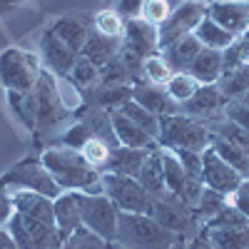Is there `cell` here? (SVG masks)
<instances>
[{
	"label": "cell",
	"instance_id": "816d5d0a",
	"mask_svg": "<svg viewBox=\"0 0 249 249\" xmlns=\"http://www.w3.org/2000/svg\"><path fill=\"white\" fill-rule=\"evenodd\" d=\"M182 167L187 172V177L192 179H202V152H195V150H175Z\"/></svg>",
	"mask_w": 249,
	"mask_h": 249
},
{
	"label": "cell",
	"instance_id": "60d3db41",
	"mask_svg": "<svg viewBox=\"0 0 249 249\" xmlns=\"http://www.w3.org/2000/svg\"><path fill=\"white\" fill-rule=\"evenodd\" d=\"M115 147H110V144L105 140H100V137H90L85 144L80 147V155L88 160L90 167L100 170V172H105L107 170V162H110V152Z\"/></svg>",
	"mask_w": 249,
	"mask_h": 249
},
{
	"label": "cell",
	"instance_id": "681fc988",
	"mask_svg": "<svg viewBox=\"0 0 249 249\" xmlns=\"http://www.w3.org/2000/svg\"><path fill=\"white\" fill-rule=\"evenodd\" d=\"M247 222H249V219L237 210L234 204H227L224 210H219L204 227H207V230H214V227H237V224H247Z\"/></svg>",
	"mask_w": 249,
	"mask_h": 249
},
{
	"label": "cell",
	"instance_id": "7dc6e473",
	"mask_svg": "<svg viewBox=\"0 0 249 249\" xmlns=\"http://www.w3.org/2000/svg\"><path fill=\"white\" fill-rule=\"evenodd\" d=\"M175 8L170 5V0H144L142 3V20L144 23H150V25H155V28H160L164 20L170 18V13H172Z\"/></svg>",
	"mask_w": 249,
	"mask_h": 249
},
{
	"label": "cell",
	"instance_id": "4fadbf2b",
	"mask_svg": "<svg viewBox=\"0 0 249 249\" xmlns=\"http://www.w3.org/2000/svg\"><path fill=\"white\" fill-rule=\"evenodd\" d=\"M207 15L234 37L249 33V3L247 0H212L207 3Z\"/></svg>",
	"mask_w": 249,
	"mask_h": 249
},
{
	"label": "cell",
	"instance_id": "03108f58",
	"mask_svg": "<svg viewBox=\"0 0 249 249\" xmlns=\"http://www.w3.org/2000/svg\"><path fill=\"white\" fill-rule=\"evenodd\" d=\"M60 249H62V247H60Z\"/></svg>",
	"mask_w": 249,
	"mask_h": 249
},
{
	"label": "cell",
	"instance_id": "5b68a950",
	"mask_svg": "<svg viewBox=\"0 0 249 249\" xmlns=\"http://www.w3.org/2000/svg\"><path fill=\"white\" fill-rule=\"evenodd\" d=\"M152 217L164 230L177 234L179 239H192L197 232H202V224H199L195 210L172 192L152 197Z\"/></svg>",
	"mask_w": 249,
	"mask_h": 249
},
{
	"label": "cell",
	"instance_id": "484cf974",
	"mask_svg": "<svg viewBox=\"0 0 249 249\" xmlns=\"http://www.w3.org/2000/svg\"><path fill=\"white\" fill-rule=\"evenodd\" d=\"M90 102L107 112L122 110V105H127L132 100V85H97L95 90L88 92Z\"/></svg>",
	"mask_w": 249,
	"mask_h": 249
},
{
	"label": "cell",
	"instance_id": "52a82bcc",
	"mask_svg": "<svg viewBox=\"0 0 249 249\" xmlns=\"http://www.w3.org/2000/svg\"><path fill=\"white\" fill-rule=\"evenodd\" d=\"M35 100H37V127H35V142L40 144L45 137L55 135V130L60 127L65 120H70V112L62 107V102L57 97L55 90V75L50 70H43L37 85H35Z\"/></svg>",
	"mask_w": 249,
	"mask_h": 249
},
{
	"label": "cell",
	"instance_id": "e7e4bbea",
	"mask_svg": "<svg viewBox=\"0 0 249 249\" xmlns=\"http://www.w3.org/2000/svg\"><path fill=\"white\" fill-rule=\"evenodd\" d=\"M115 3H117V0H115Z\"/></svg>",
	"mask_w": 249,
	"mask_h": 249
},
{
	"label": "cell",
	"instance_id": "91938a15",
	"mask_svg": "<svg viewBox=\"0 0 249 249\" xmlns=\"http://www.w3.org/2000/svg\"><path fill=\"white\" fill-rule=\"evenodd\" d=\"M172 249H187V239H177V242L172 244Z\"/></svg>",
	"mask_w": 249,
	"mask_h": 249
},
{
	"label": "cell",
	"instance_id": "ab89813d",
	"mask_svg": "<svg viewBox=\"0 0 249 249\" xmlns=\"http://www.w3.org/2000/svg\"><path fill=\"white\" fill-rule=\"evenodd\" d=\"M207 127H210L212 135H217V137H222V140L232 142V144H237V147H242V150L249 152V132L244 127H239L237 122L222 117V120H212Z\"/></svg>",
	"mask_w": 249,
	"mask_h": 249
},
{
	"label": "cell",
	"instance_id": "9a60e30c",
	"mask_svg": "<svg viewBox=\"0 0 249 249\" xmlns=\"http://www.w3.org/2000/svg\"><path fill=\"white\" fill-rule=\"evenodd\" d=\"M122 48L135 53L137 57H150L160 53V35L157 28L144 23L142 18H132L124 23V35H122Z\"/></svg>",
	"mask_w": 249,
	"mask_h": 249
},
{
	"label": "cell",
	"instance_id": "836d02e7",
	"mask_svg": "<svg viewBox=\"0 0 249 249\" xmlns=\"http://www.w3.org/2000/svg\"><path fill=\"white\" fill-rule=\"evenodd\" d=\"M55 90H57V97L62 102V107H65L70 115H77L82 107H85V90H80L75 82L65 75H55Z\"/></svg>",
	"mask_w": 249,
	"mask_h": 249
},
{
	"label": "cell",
	"instance_id": "5bb4252c",
	"mask_svg": "<svg viewBox=\"0 0 249 249\" xmlns=\"http://www.w3.org/2000/svg\"><path fill=\"white\" fill-rule=\"evenodd\" d=\"M82 202H85V192H77V190H62L53 199L55 224L65 239L77 230H82Z\"/></svg>",
	"mask_w": 249,
	"mask_h": 249
},
{
	"label": "cell",
	"instance_id": "bcb514c9",
	"mask_svg": "<svg viewBox=\"0 0 249 249\" xmlns=\"http://www.w3.org/2000/svg\"><path fill=\"white\" fill-rule=\"evenodd\" d=\"M62 249H112V244L82 227V230H77L75 234H70L62 242Z\"/></svg>",
	"mask_w": 249,
	"mask_h": 249
},
{
	"label": "cell",
	"instance_id": "8992f818",
	"mask_svg": "<svg viewBox=\"0 0 249 249\" xmlns=\"http://www.w3.org/2000/svg\"><path fill=\"white\" fill-rule=\"evenodd\" d=\"M0 187H8V190H33L40 195H48L53 199L62 192L40 157H23L20 162H15L5 175H0Z\"/></svg>",
	"mask_w": 249,
	"mask_h": 249
},
{
	"label": "cell",
	"instance_id": "ba28073f",
	"mask_svg": "<svg viewBox=\"0 0 249 249\" xmlns=\"http://www.w3.org/2000/svg\"><path fill=\"white\" fill-rule=\"evenodd\" d=\"M102 195H107L120 212L152 214V195L140 184L137 177L102 172Z\"/></svg>",
	"mask_w": 249,
	"mask_h": 249
},
{
	"label": "cell",
	"instance_id": "f35d334b",
	"mask_svg": "<svg viewBox=\"0 0 249 249\" xmlns=\"http://www.w3.org/2000/svg\"><path fill=\"white\" fill-rule=\"evenodd\" d=\"M227 204H230V197H227V195L214 192V190H210V187H204V190H202V197H199V202L195 204V214H197L199 224L204 227L207 222H210V219L219 212V210H224Z\"/></svg>",
	"mask_w": 249,
	"mask_h": 249
},
{
	"label": "cell",
	"instance_id": "f5cc1de1",
	"mask_svg": "<svg viewBox=\"0 0 249 249\" xmlns=\"http://www.w3.org/2000/svg\"><path fill=\"white\" fill-rule=\"evenodd\" d=\"M230 204H234L237 210L249 219V179H244L239 190H237L234 195H230Z\"/></svg>",
	"mask_w": 249,
	"mask_h": 249
},
{
	"label": "cell",
	"instance_id": "74e56055",
	"mask_svg": "<svg viewBox=\"0 0 249 249\" xmlns=\"http://www.w3.org/2000/svg\"><path fill=\"white\" fill-rule=\"evenodd\" d=\"M120 112L127 117L130 122H135L137 127H142L150 137H155V140L160 137V117H157L155 112H150V110H144L142 105H137L135 100H130L127 105H122Z\"/></svg>",
	"mask_w": 249,
	"mask_h": 249
},
{
	"label": "cell",
	"instance_id": "680465c9",
	"mask_svg": "<svg viewBox=\"0 0 249 249\" xmlns=\"http://www.w3.org/2000/svg\"><path fill=\"white\" fill-rule=\"evenodd\" d=\"M0 249H18L13 234L8 232V227H3V224H0Z\"/></svg>",
	"mask_w": 249,
	"mask_h": 249
},
{
	"label": "cell",
	"instance_id": "ffe728a7",
	"mask_svg": "<svg viewBox=\"0 0 249 249\" xmlns=\"http://www.w3.org/2000/svg\"><path fill=\"white\" fill-rule=\"evenodd\" d=\"M110 117H112L115 137H117L120 144H124V147H137V150H157L160 147L155 137H150L142 127H137L135 122H130L120 110L117 112H110Z\"/></svg>",
	"mask_w": 249,
	"mask_h": 249
},
{
	"label": "cell",
	"instance_id": "d6986e66",
	"mask_svg": "<svg viewBox=\"0 0 249 249\" xmlns=\"http://www.w3.org/2000/svg\"><path fill=\"white\" fill-rule=\"evenodd\" d=\"M224 102L227 97L222 95V90L217 85H199V90L190 97L182 105L184 115H190V117H210L214 120L222 110H224Z\"/></svg>",
	"mask_w": 249,
	"mask_h": 249
},
{
	"label": "cell",
	"instance_id": "db71d44e",
	"mask_svg": "<svg viewBox=\"0 0 249 249\" xmlns=\"http://www.w3.org/2000/svg\"><path fill=\"white\" fill-rule=\"evenodd\" d=\"M142 3H144V0H117L115 10H117L124 20H132V18H140V15H142Z\"/></svg>",
	"mask_w": 249,
	"mask_h": 249
},
{
	"label": "cell",
	"instance_id": "f546056e",
	"mask_svg": "<svg viewBox=\"0 0 249 249\" xmlns=\"http://www.w3.org/2000/svg\"><path fill=\"white\" fill-rule=\"evenodd\" d=\"M195 35L204 48H212V50H227L237 40L232 33H227L222 25H217L210 15L202 18V23L195 28Z\"/></svg>",
	"mask_w": 249,
	"mask_h": 249
},
{
	"label": "cell",
	"instance_id": "f907efd6",
	"mask_svg": "<svg viewBox=\"0 0 249 249\" xmlns=\"http://www.w3.org/2000/svg\"><path fill=\"white\" fill-rule=\"evenodd\" d=\"M222 115H224L227 120L237 122L239 127H244V130L249 132V105H244L242 100H227Z\"/></svg>",
	"mask_w": 249,
	"mask_h": 249
},
{
	"label": "cell",
	"instance_id": "9f6ffc18",
	"mask_svg": "<svg viewBox=\"0 0 249 249\" xmlns=\"http://www.w3.org/2000/svg\"><path fill=\"white\" fill-rule=\"evenodd\" d=\"M187 249H217V247L212 244V239L207 237L204 227H202V232H197L192 239H187Z\"/></svg>",
	"mask_w": 249,
	"mask_h": 249
},
{
	"label": "cell",
	"instance_id": "7a4b0ae2",
	"mask_svg": "<svg viewBox=\"0 0 249 249\" xmlns=\"http://www.w3.org/2000/svg\"><path fill=\"white\" fill-rule=\"evenodd\" d=\"M179 237L152 217V214H135L120 212L117 217V239L115 244L122 249H172Z\"/></svg>",
	"mask_w": 249,
	"mask_h": 249
},
{
	"label": "cell",
	"instance_id": "e575fe53",
	"mask_svg": "<svg viewBox=\"0 0 249 249\" xmlns=\"http://www.w3.org/2000/svg\"><path fill=\"white\" fill-rule=\"evenodd\" d=\"M217 88L227 100H239L244 92H249V62L232 72H224L217 82Z\"/></svg>",
	"mask_w": 249,
	"mask_h": 249
},
{
	"label": "cell",
	"instance_id": "94428289",
	"mask_svg": "<svg viewBox=\"0 0 249 249\" xmlns=\"http://www.w3.org/2000/svg\"><path fill=\"white\" fill-rule=\"evenodd\" d=\"M239 100H242V102H244V105H249V92H244V95H242V97H239Z\"/></svg>",
	"mask_w": 249,
	"mask_h": 249
},
{
	"label": "cell",
	"instance_id": "83f0119b",
	"mask_svg": "<svg viewBox=\"0 0 249 249\" xmlns=\"http://www.w3.org/2000/svg\"><path fill=\"white\" fill-rule=\"evenodd\" d=\"M204 232L217 249H249V222L237 227H214V230L204 227Z\"/></svg>",
	"mask_w": 249,
	"mask_h": 249
},
{
	"label": "cell",
	"instance_id": "cb8c5ba5",
	"mask_svg": "<svg viewBox=\"0 0 249 249\" xmlns=\"http://www.w3.org/2000/svg\"><path fill=\"white\" fill-rule=\"evenodd\" d=\"M150 150H137V147H115L110 152V162H107V170L105 172H117V175H127V177H137L144 160H147Z\"/></svg>",
	"mask_w": 249,
	"mask_h": 249
},
{
	"label": "cell",
	"instance_id": "30bf717a",
	"mask_svg": "<svg viewBox=\"0 0 249 249\" xmlns=\"http://www.w3.org/2000/svg\"><path fill=\"white\" fill-rule=\"evenodd\" d=\"M117 217H120V210L107 195H85V202H82V227L85 230L115 244Z\"/></svg>",
	"mask_w": 249,
	"mask_h": 249
},
{
	"label": "cell",
	"instance_id": "11a10c76",
	"mask_svg": "<svg viewBox=\"0 0 249 249\" xmlns=\"http://www.w3.org/2000/svg\"><path fill=\"white\" fill-rule=\"evenodd\" d=\"M13 199H10V190L8 187H0V224H5L13 214Z\"/></svg>",
	"mask_w": 249,
	"mask_h": 249
},
{
	"label": "cell",
	"instance_id": "ac0fdd59",
	"mask_svg": "<svg viewBox=\"0 0 249 249\" xmlns=\"http://www.w3.org/2000/svg\"><path fill=\"white\" fill-rule=\"evenodd\" d=\"M132 100L137 105H142L144 110L155 112L157 117H164V115H177L182 107L167 95L162 85H152V82L142 80V82H135L132 85Z\"/></svg>",
	"mask_w": 249,
	"mask_h": 249
},
{
	"label": "cell",
	"instance_id": "1f68e13d",
	"mask_svg": "<svg viewBox=\"0 0 249 249\" xmlns=\"http://www.w3.org/2000/svg\"><path fill=\"white\" fill-rule=\"evenodd\" d=\"M25 219V227L30 232V239L35 244V249H60L65 237L60 234L57 224H48V222H40V219H30V217H23Z\"/></svg>",
	"mask_w": 249,
	"mask_h": 249
},
{
	"label": "cell",
	"instance_id": "e0dca14e",
	"mask_svg": "<svg viewBox=\"0 0 249 249\" xmlns=\"http://www.w3.org/2000/svg\"><path fill=\"white\" fill-rule=\"evenodd\" d=\"M10 199H13V210L23 217L30 219H40L55 224V207H53V197L40 195L33 190H10Z\"/></svg>",
	"mask_w": 249,
	"mask_h": 249
},
{
	"label": "cell",
	"instance_id": "8d00e7d4",
	"mask_svg": "<svg viewBox=\"0 0 249 249\" xmlns=\"http://www.w3.org/2000/svg\"><path fill=\"white\" fill-rule=\"evenodd\" d=\"M172 75H175V70H172V65L167 62V57H164L162 53H155L150 57H144V62H142V80L164 88Z\"/></svg>",
	"mask_w": 249,
	"mask_h": 249
},
{
	"label": "cell",
	"instance_id": "9c48e42d",
	"mask_svg": "<svg viewBox=\"0 0 249 249\" xmlns=\"http://www.w3.org/2000/svg\"><path fill=\"white\" fill-rule=\"evenodd\" d=\"M204 15H207V0H184V3H179L170 13V18L157 28L160 53H164L172 43H177L179 37L195 33V28L202 23Z\"/></svg>",
	"mask_w": 249,
	"mask_h": 249
},
{
	"label": "cell",
	"instance_id": "f6af8a7d",
	"mask_svg": "<svg viewBox=\"0 0 249 249\" xmlns=\"http://www.w3.org/2000/svg\"><path fill=\"white\" fill-rule=\"evenodd\" d=\"M92 137L90 127L82 120H75L72 124H68L57 137H55V144H62V147H70V150H80L82 144Z\"/></svg>",
	"mask_w": 249,
	"mask_h": 249
},
{
	"label": "cell",
	"instance_id": "6125c7cd",
	"mask_svg": "<svg viewBox=\"0 0 249 249\" xmlns=\"http://www.w3.org/2000/svg\"><path fill=\"white\" fill-rule=\"evenodd\" d=\"M112 249H122V247H117V244H112Z\"/></svg>",
	"mask_w": 249,
	"mask_h": 249
},
{
	"label": "cell",
	"instance_id": "44dd1931",
	"mask_svg": "<svg viewBox=\"0 0 249 249\" xmlns=\"http://www.w3.org/2000/svg\"><path fill=\"white\" fill-rule=\"evenodd\" d=\"M190 72L197 82L202 85H217L222 72H224V57L222 50H212V48H202V53L195 57V62L190 65Z\"/></svg>",
	"mask_w": 249,
	"mask_h": 249
},
{
	"label": "cell",
	"instance_id": "c3c4849f",
	"mask_svg": "<svg viewBox=\"0 0 249 249\" xmlns=\"http://www.w3.org/2000/svg\"><path fill=\"white\" fill-rule=\"evenodd\" d=\"M5 224H8V232L13 234V239H15L18 249H35V244H33V239H30V232H28V227H25L23 214L13 212V214H10V219H8Z\"/></svg>",
	"mask_w": 249,
	"mask_h": 249
},
{
	"label": "cell",
	"instance_id": "d590c367",
	"mask_svg": "<svg viewBox=\"0 0 249 249\" xmlns=\"http://www.w3.org/2000/svg\"><path fill=\"white\" fill-rule=\"evenodd\" d=\"M199 85H202V82H197L190 72H187V70H177L172 77H170V82H167V85H164V90H167V95L177 102V105L182 107L184 105V102L187 100H190L197 90H199Z\"/></svg>",
	"mask_w": 249,
	"mask_h": 249
},
{
	"label": "cell",
	"instance_id": "7402d4cb",
	"mask_svg": "<svg viewBox=\"0 0 249 249\" xmlns=\"http://www.w3.org/2000/svg\"><path fill=\"white\" fill-rule=\"evenodd\" d=\"M77 120H82L90 127L92 137H100L105 140L110 147H120V142L115 137V127H112V117L107 110H102L97 105H92V102H85V107H82L77 112Z\"/></svg>",
	"mask_w": 249,
	"mask_h": 249
},
{
	"label": "cell",
	"instance_id": "f1b7e54d",
	"mask_svg": "<svg viewBox=\"0 0 249 249\" xmlns=\"http://www.w3.org/2000/svg\"><path fill=\"white\" fill-rule=\"evenodd\" d=\"M8 95V105L13 110V115L20 120L25 130L35 132L37 127V100L35 92H5Z\"/></svg>",
	"mask_w": 249,
	"mask_h": 249
},
{
	"label": "cell",
	"instance_id": "7c38bea8",
	"mask_svg": "<svg viewBox=\"0 0 249 249\" xmlns=\"http://www.w3.org/2000/svg\"><path fill=\"white\" fill-rule=\"evenodd\" d=\"M40 60H43V65L45 70H50L53 75H70L72 68H75V62H77V53H72L62 40L50 30V25L40 33Z\"/></svg>",
	"mask_w": 249,
	"mask_h": 249
},
{
	"label": "cell",
	"instance_id": "3957f363",
	"mask_svg": "<svg viewBox=\"0 0 249 249\" xmlns=\"http://www.w3.org/2000/svg\"><path fill=\"white\" fill-rule=\"evenodd\" d=\"M212 142V132L204 122L184 112L160 117V137L157 144L164 150H195L204 152Z\"/></svg>",
	"mask_w": 249,
	"mask_h": 249
},
{
	"label": "cell",
	"instance_id": "6f0895ef",
	"mask_svg": "<svg viewBox=\"0 0 249 249\" xmlns=\"http://www.w3.org/2000/svg\"><path fill=\"white\" fill-rule=\"evenodd\" d=\"M25 3H30V0H0V18H5V15H10L13 10H18V8H23Z\"/></svg>",
	"mask_w": 249,
	"mask_h": 249
},
{
	"label": "cell",
	"instance_id": "7bdbcfd3",
	"mask_svg": "<svg viewBox=\"0 0 249 249\" xmlns=\"http://www.w3.org/2000/svg\"><path fill=\"white\" fill-rule=\"evenodd\" d=\"M124 23H127V20H124L115 8H105V10L95 13V18H92V28L102 35H110V37H122Z\"/></svg>",
	"mask_w": 249,
	"mask_h": 249
},
{
	"label": "cell",
	"instance_id": "277c9868",
	"mask_svg": "<svg viewBox=\"0 0 249 249\" xmlns=\"http://www.w3.org/2000/svg\"><path fill=\"white\" fill-rule=\"evenodd\" d=\"M43 70L40 53L25 48H5L0 53V85L5 92H33Z\"/></svg>",
	"mask_w": 249,
	"mask_h": 249
},
{
	"label": "cell",
	"instance_id": "2e32d148",
	"mask_svg": "<svg viewBox=\"0 0 249 249\" xmlns=\"http://www.w3.org/2000/svg\"><path fill=\"white\" fill-rule=\"evenodd\" d=\"M50 30L65 43L72 53L82 55V48L88 43V35L92 33L90 18L80 15V13H70V15H60L50 23Z\"/></svg>",
	"mask_w": 249,
	"mask_h": 249
},
{
	"label": "cell",
	"instance_id": "6da1fadb",
	"mask_svg": "<svg viewBox=\"0 0 249 249\" xmlns=\"http://www.w3.org/2000/svg\"><path fill=\"white\" fill-rule=\"evenodd\" d=\"M40 160L55 177L60 190H77L85 195H102V172L90 167L80 150H70L62 144H50L40 152Z\"/></svg>",
	"mask_w": 249,
	"mask_h": 249
},
{
	"label": "cell",
	"instance_id": "b9f144b4",
	"mask_svg": "<svg viewBox=\"0 0 249 249\" xmlns=\"http://www.w3.org/2000/svg\"><path fill=\"white\" fill-rule=\"evenodd\" d=\"M68 77L75 82L80 90L90 92V90H95V88L100 85V68L92 65L88 57H82V55H80L77 62H75V68H72V72H70Z\"/></svg>",
	"mask_w": 249,
	"mask_h": 249
},
{
	"label": "cell",
	"instance_id": "d4e9b609",
	"mask_svg": "<svg viewBox=\"0 0 249 249\" xmlns=\"http://www.w3.org/2000/svg\"><path fill=\"white\" fill-rule=\"evenodd\" d=\"M202 48H204V45L197 40V35L190 33V35L179 37L177 43H172L162 55L167 57V62L172 65V70L177 72V70H190V65L195 62V57L202 53Z\"/></svg>",
	"mask_w": 249,
	"mask_h": 249
},
{
	"label": "cell",
	"instance_id": "d6a6232c",
	"mask_svg": "<svg viewBox=\"0 0 249 249\" xmlns=\"http://www.w3.org/2000/svg\"><path fill=\"white\" fill-rule=\"evenodd\" d=\"M210 147H212L227 164H232V167H234L244 179H249V152H247V150L237 147V144L227 142V140H222V137H217V135H212Z\"/></svg>",
	"mask_w": 249,
	"mask_h": 249
},
{
	"label": "cell",
	"instance_id": "4dcf8cb0",
	"mask_svg": "<svg viewBox=\"0 0 249 249\" xmlns=\"http://www.w3.org/2000/svg\"><path fill=\"white\" fill-rule=\"evenodd\" d=\"M162 172H164V187L167 192L177 195L182 199L184 195V184H187V172L182 167V162L175 150H164L162 147Z\"/></svg>",
	"mask_w": 249,
	"mask_h": 249
},
{
	"label": "cell",
	"instance_id": "8fae6325",
	"mask_svg": "<svg viewBox=\"0 0 249 249\" xmlns=\"http://www.w3.org/2000/svg\"><path fill=\"white\" fill-rule=\"evenodd\" d=\"M202 182H204V187H210V190L230 197L242 187L244 177L232 167V164H227L212 147H207L202 152Z\"/></svg>",
	"mask_w": 249,
	"mask_h": 249
},
{
	"label": "cell",
	"instance_id": "603a6c76",
	"mask_svg": "<svg viewBox=\"0 0 249 249\" xmlns=\"http://www.w3.org/2000/svg\"><path fill=\"white\" fill-rule=\"evenodd\" d=\"M122 48V37H110V35H102L92 28V33L88 35V43L82 48V57H88L92 65L102 68L120 53Z\"/></svg>",
	"mask_w": 249,
	"mask_h": 249
},
{
	"label": "cell",
	"instance_id": "4316f807",
	"mask_svg": "<svg viewBox=\"0 0 249 249\" xmlns=\"http://www.w3.org/2000/svg\"><path fill=\"white\" fill-rule=\"evenodd\" d=\"M137 179H140V184H142L152 197L167 192V187H164V172H162V147L150 150V155H147V160H144Z\"/></svg>",
	"mask_w": 249,
	"mask_h": 249
},
{
	"label": "cell",
	"instance_id": "be15d7a7",
	"mask_svg": "<svg viewBox=\"0 0 249 249\" xmlns=\"http://www.w3.org/2000/svg\"><path fill=\"white\" fill-rule=\"evenodd\" d=\"M207 3H212V0H207Z\"/></svg>",
	"mask_w": 249,
	"mask_h": 249
},
{
	"label": "cell",
	"instance_id": "ee69618b",
	"mask_svg": "<svg viewBox=\"0 0 249 249\" xmlns=\"http://www.w3.org/2000/svg\"><path fill=\"white\" fill-rule=\"evenodd\" d=\"M100 85H132V72L124 65V60L120 57V53L100 68Z\"/></svg>",
	"mask_w": 249,
	"mask_h": 249
}]
</instances>
